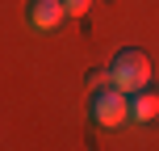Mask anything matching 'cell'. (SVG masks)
Returning a JSON list of instances; mask_svg holds the SVG:
<instances>
[{
	"label": "cell",
	"mask_w": 159,
	"mask_h": 151,
	"mask_svg": "<svg viewBox=\"0 0 159 151\" xmlns=\"http://www.w3.org/2000/svg\"><path fill=\"white\" fill-rule=\"evenodd\" d=\"M63 8H67V17H84L92 8V0H63Z\"/></svg>",
	"instance_id": "cell-5"
},
{
	"label": "cell",
	"mask_w": 159,
	"mask_h": 151,
	"mask_svg": "<svg viewBox=\"0 0 159 151\" xmlns=\"http://www.w3.org/2000/svg\"><path fill=\"white\" fill-rule=\"evenodd\" d=\"M88 118L101 130H121L130 122V92H121L113 80L109 84H96L88 92Z\"/></svg>",
	"instance_id": "cell-1"
},
{
	"label": "cell",
	"mask_w": 159,
	"mask_h": 151,
	"mask_svg": "<svg viewBox=\"0 0 159 151\" xmlns=\"http://www.w3.org/2000/svg\"><path fill=\"white\" fill-rule=\"evenodd\" d=\"M63 21H67L63 0H30V4H25V25H30L34 34H55Z\"/></svg>",
	"instance_id": "cell-3"
},
{
	"label": "cell",
	"mask_w": 159,
	"mask_h": 151,
	"mask_svg": "<svg viewBox=\"0 0 159 151\" xmlns=\"http://www.w3.org/2000/svg\"><path fill=\"white\" fill-rule=\"evenodd\" d=\"M130 122L134 126H155L159 122V84L155 80L130 92Z\"/></svg>",
	"instance_id": "cell-4"
},
{
	"label": "cell",
	"mask_w": 159,
	"mask_h": 151,
	"mask_svg": "<svg viewBox=\"0 0 159 151\" xmlns=\"http://www.w3.org/2000/svg\"><path fill=\"white\" fill-rule=\"evenodd\" d=\"M151 76H155L151 55H147V50H138V46H121L117 55L109 59V80L121 88V92H134V88L151 84Z\"/></svg>",
	"instance_id": "cell-2"
}]
</instances>
